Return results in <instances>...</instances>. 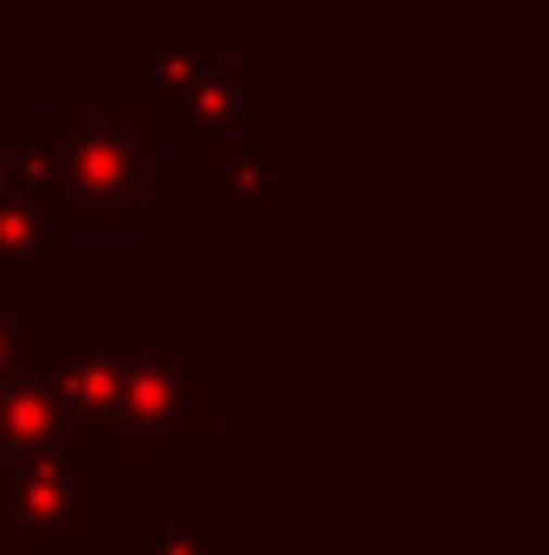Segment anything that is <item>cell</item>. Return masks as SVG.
Here are the masks:
<instances>
[{
    "label": "cell",
    "mask_w": 549,
    "mask_h": 555,
    "mask_svg": "<svg viewBox=\"0 0 549 555\" xmlns=\"http://www.w3.org/2000/svg\"><path fill=\"white\" fill-rule=\"evenodd\" d=\"M201 401V362L194 349H117V401L111 426L124 433V446L137 452H168L181 439V426L194 420Z\"/></svg>",
    "instance_id": "cell-1"
},
{
    "label": "cell",
    "mask_w": 549,
    "mask_h": 555,
    "mask_svg": "<svg viewBox=\"0 0 549 555\" xmlns=\"http://www.w3.org/2000/svg\"><path fill=\"white\" fill-rule=\"evenodd\" d=\"M117 401V349H104L98 336L72 343L59 362V414L78 426H104Z\"/></svg>",
    "instance_id": "cell-2"
},
{
    "label": "cell",
    "mask_w": 549,
    "mask_h": 555,
    "mask_svg": "<svg viewBox=\"0 0 549 555\" xmlns=\"http://www.w3.org/2000/svg\"><path fill=\"white\" fill-rule=\"evenodd\" d=\"M59 426H65L59 395H46V388H33V382H13V388L0 395V433H7L13 446H46Z\"/></svg>",
    "instance_id": "cell-3"
},
{
    "label": "cell",
    "mask_w": 549,
    "mask_h": 555,
    "mask_svg": "<svg viewBox=\"0 0 549 555\" xmlns=\"http://www.w3.org/2000/svg\"><path fill=\"white\" fill-rule=\"evenodd\" d=\"M33 504H39L33 517H52V524H65L72 511H85V485H78L65 465H39V472H33Z\"/></svg>",
    "instance_id": "cell-4"
}]
</instances>
